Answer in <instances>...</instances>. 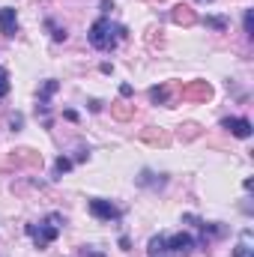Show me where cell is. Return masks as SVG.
I'll return each mask as SVG.
<instances>
[{
	"instance_id": "6da1fadb",
	"label": "cell",
	"mask_w": 254,
	"mask_h": 257,
	"mask_svg": "<svg viewBox=\"0 0 254 257\" xmlns=\"http://www.w3.org/2000/svg\"><path fill=\"white\" fill-rule=\"evenodd\" d=\"M129 30L126 27H114L105 15L99 18V21H93V27H90V33H87V39H90V45L96 48V51H114L117 48V39H126Z\"/></svg>"
},
{
	"instance_id": "7a4b0ae2",
	"label": "cell",
	"mask_w": 254,
	"mask_h": 257,
	"mask_svg": "<svg viewBox=\"0 0 254 257\" xmlns=\"http://www.w3.org/2000/svg\"><path fill=\"white\" fill-rule=\"evenodd\" d=\"M60 215H48L39 227L36 224H27V236L36 242V248H48L54 239H57V233H60Z\"/></svg>"
},
{
	"instance_id": "3957f363",
	"label": "cell",
	"mask_w": 254,
	"mask_h": 257,
	"mask_svg": "<svg viewBox=\"0 0 254 257\" xmlns=\"http://www.w3.org/2000/svg\"><path fill=\"white\" fill-rule=\"evenodd\" d=\"M87 209H90V215L99 218V221H120V215H123L111 200H102V197H93V200L87 203Z\"/></svg>"
},
{
	"instance_id": "277c9868",
	"label": "cell",
	"mask_w": 254,
	"mask_h": 257,
	"mask_svg": "<svg viewBox=\"0 0 254 257\" xmlns=\"http://www.w3.org/2000/svg\"><path fill=\"white\" fill-rule=\"evenodd\" d=\"M180 93L186 102H209L212 99V87L206 81H189V84H183Z\"/></svg>"
},
{
	"instance_id": "5b68a950",
	"label": "cell",
	"mask_w": 254,
	"mask_h": 257,
	"mask_svg": "<svg viewBox=\"0 0 254 257\" xmlns=\"http://www.w3.org/2000/svg\"><path fill=\"white\" fill-rule=\"evenodd\" d=\"M221 128H227L233 138H251V132H254V126H251V120H245V117H224L221 120Z\"/></svg>"
},
{
	"instance_id": "8992f818",
	"label": "cell",
	"mask_w": 254,
	"mask_h": 257,
	"mask_svg": "<svg viewBox=\"0 0 254 257\" xmlns=\"http://www.w3.org/2000/svg\"><path fill=\"white\" fill-rule=\"evenodd\" d=\"M0 33L9 36V39L18 33V12H15L12 6H3V9H0Z\"/></svg>"
},
{
	"instance_id": "52a82bcc",
	"label": "cell",
	"mask_w": 254,
	"mask_h": 257,
	"mask_svg": "<svg viewBox=\"0 0 254 257\" xmlns=\"http://www.w3.org/2000/svg\"><path fill=\"white\" fill-rule=\"evenodd\" d=\"M171 21L180 24V27H191V24H197V15H194V9H191L189 3H177L171 9Z\"/></svg>"
},
{
	"instance_id": "ba28073f",
	"label": "cell",
	"mask_w": 254,
	"mask_h": 257,
	"mask_svg": "<svg viewBox=\"0 0 254 257\" xmlns=\"http://www.w3.org/2000/svg\"><path fill=\"white\" fill-rule=\"evenodd\" d=\"M168 242V251L177 257H186L194 248V239H191L189 233H177V236H171V239H165Z\"/></svg>"
},
{
	"instance_id": "9c48e42d",
	"label": "cell",
	"mask_w": 254,
	"mask_h": 257,
	"mask_svg": "<svg viewBox=\"0 0 254 257\" xmlns=\"http://www.w3.org/2000/svg\"><path fill=\"white\" fill-rule=\"evenodd\" d=\"M9 165H30V168H39L42 165V156L36 153V150H15V156L9 159Z\"/></svg>"
},
{
	"instance_id": "30bf717a",
	"label": "cell",
	"mask_w": 254,
	"mask_h": 257,
	"mask_svg": "<svg viewBox=\"0 0 254 257\" xmlns=\"http://www.w3.org/2000/svg\"><path fill=\"white\" fill-rule=\"evenodd\" d=\"M141 141H147V144H153V147H168V144H171V135H168L165 128L150 126V128L141 132Z\"/></svg>"
},
{
	"instance_id": "8fae6325",
	"label": "cell",
	"mask_w": 254,
	"mask_h": 257,
	"mask_svg": "<svg viewBox=\"0 0 254 257\" xmlns=\"http://www.w3.org/2000/svg\"><path fill=\"white\" fill-rule=\"evenodd\" d=\"M168 183V177L165 174H153V171H141V177H138V186H144V189H162Z\"/></svg>"
},
{
	"instance_id": "7c38bea8",
	"label": "cell",
	"mask_w": 254,
	"mask_h": 257,
	"mask_svg": "<svg viewBox=\"0 0 254 257\" xmlns=\"http://www.w3.org/2000/svg\"><path fill=\"white\" fill-rule=\"evenodd\" d=\"M57 87H60V84H57V81H54V78H51V81H45V84H42V93H39V111H42V114H45V111H48V99H51V96H54V93H57Z\"/></svg>"
},
{
	"instance_id": "4fadbf2b",
	"label": "cell",
	"mask_w": 254,
	"mask_h": 257,
	"mask_svg": "<svg viewBox=\"0 0 254 257\" xmlns=\"http://www.w3.org/2000/svg\"><path fill=\"white\" fill-rule=\"evenodd\" d=\"M147 254L150 257H168V242H165V236H153L150 239V245H147Z\"/></svg>"
},
{
	"instance_id": "5bb4252c",
	"label": "cell",
	"mask_w": 254,
	"mask_h": 257,
	"mask_svg": "<svg viewBox=\"0 0 254 257\" xmlns=\"http://www.w3.org/2000/svg\"><path fill=\"white\" fill-rule=\"evenodd\" d=\"M111 114H114L117 120H132V117H135V105H126V102H114V105H111Z\"/></svg>"
},
{
	"instance_id": "9a60e30c",
	"label": "cell",
	"mask_w": 254,
	"mask_h": 257,
	"mask_svg": "<svg viewBox=\"0 0 254 257\" xmlns=\"http://www.w3.org/2000/svg\"><path fill=\"white\" fill-rule=\"evenodd\" d=\"M203 24H206V27H212V30H218V33H224V30L230 27V21H227L224 15H206V18H203Z\"/></svg>"
},
{
	"instance_id": "2e32d148",
	"label": "cell",
	"mask_w": 254,
	"mask_h": 257,
	"mask_svg": "<svg viewBox=\"0 0 254 257\" xmlns=\"http://www.w3.org/2000/svg\"><path fill=\"white\" fill-rule=\"evenodd\" d=\"M150 102L153 105H168V87H150Z\"/></svg>"
},
{
	"instance_id": "e0dca14e",
	"label": "cell",
	"mask_w": 254,
	"mask_h": 257,
	"mask_svg": "<svg viewBox=\"0 0 254 257\" xmlns=\"http://www.w3.org/2000/svg\"><path fill=\"white\" fill-rule=\"evenodd\" d=\"M197 135H200V126H197V123H183V126H180V138H183V141H194Z\"/></svg>"
},
{
	"instance_id": "ac0fdd59",
	"label": "cell",
	"mask_w": 254,
	"mask_h": 257,
	"mask_svg": "<svg viewBox=\"0 0 254 257\" xmlns=\"http://www.w3.org/2000/svg\"><path fill=\"white\" fill-rule=\"evenodd\" d=\"M69 171H72V159L60 156V159L54 162V177H63V174H69Z\"/></svg>"
},
{
	"instance_id": "d6986e66",
	"label": "cell",
	"mask_w": 254,
	"mask_h": 257,
	"mask_svg": "<svg viewBox=\"0 0 254 257\" xmlns=\"http://www.w3.org/2000/svg\"><path fill=\"white\" fill-rule=\"evenodd\" d=\"M45 27L51 30V36H54V42H66V30H63V27H57V24H54L51 18L45 21Z\"/></svg>"
},
{
	"instance_id": "ffe728a7",
	"label": "cell",
	"mask_w": 254,
	"mask_h": 257,
	"mask_svg": "<svg viewBox=\"0 0 254 257\" xmlns=\"http://www.w3.org/2000/svg\"><path fill=\"white\" fill-rule=\"evenodd\" d=\"M233 257H254V248L248 245V239H242V242L233 248Z\"/></svg>"
},
{
	"instance_id": "44dd1931",
	"label": "cell",
	"mask_w": 254,
	"mask_h": 257,
	"mask_svg": "<svg viewBox=\"0 0 254 257\" xmlns=\"http://www.w3.org/2000/svg\"><path fill=\"white\" fill-rule=\"evenodd\" d=\"M9 96V72L0 66V99H6Z\"/></svg>"
},
{
	"instance_id": "7402d4cb",
	"label": "cell",
	"mask_w": 254,
	"mask_h": 257,
	"mask_svg": "<svg viewBox=\"0 0 254 257\" xmlns=\"http://www.w3.org/2000/svg\"><path fill=\"white\" fill-rule=\"evenodd\" d=\"M242 30H245V36H254V12H251V9H245V18H242Z\"/></svg>"
},
{
	"instance_id": "603a6c76",
	"label": "cell",
	"mask_w": 254,
	"mask_h": 257,
	"mask_svg": "<svg viewBox=\"0 0 254 257\" xmlns=\"http://www.w3.org/2000/svg\"><path fill=\"white\" fill-rule=\"evenodd\" d=\"M183 221H186V224H194V227H200V218H197V215H183Z\"/></svg>"
},
{
	"instance_id": "cb8c5ba5",
	"label": "cell",
	"mask_w": 254,
	"mask_h": 257,
	"mask_svg": "<svg viewBox=\"0 0 254 257\" xmlns=\"http://www.w3.org/2000/svg\"><path fill=\"white\" fill-rule=\"evenodd\" d=\"M120 96H123V99L132 96V84H120Z\"/></svg>"
},
{
	"instance_id": "d4e9b609",
	"label": "cell",
	"mask_w": 254,
	"mask_h": 257,
	"mask_svg": "<svg viewBox=\"0 0 254 257\" xmlns=\"http://www.w3.org/2000/svg\"><path fill=\"white\" fill-rule=\"evenodd\" d=\"M111 9H114V3H111V0H102V12H105V15H108V12H111Z\"/></svg>"
},
{
	"instance_id": "484cf974",
	"label": "cell",
	"mask_w": 254,
	"mask_h": 257,
	"mask_svg": "<svg viewBox=\"0 0 254 257\" xmlns=\"http://www.w3.org/2000/svg\"><path fill=\"white\" fill-rule=\"evenodd\" d=\"M84 254H90V257H105V254H99V251H87V248H84Z\"/></svg>"
}]
</instances>
